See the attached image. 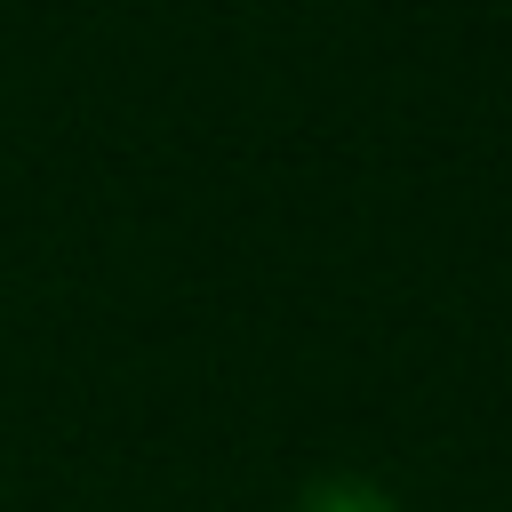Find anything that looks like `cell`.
<instances>
[{"instance_id":"1","label":"cell","mask_w":512,"mask_h":512,"mask_svg":"<svg viewBox=\"0 0 512 512\" xmlns=\"http://www.w3.org/2000/svg\"><path fill=\"white\" fill-rule=\"evenodd\" d=\"M296 512H400V504H392L376 480H360V472H336V480H312Z\"/></svg>"}]
</instances>
